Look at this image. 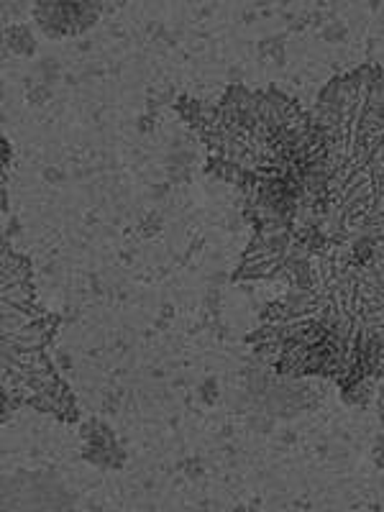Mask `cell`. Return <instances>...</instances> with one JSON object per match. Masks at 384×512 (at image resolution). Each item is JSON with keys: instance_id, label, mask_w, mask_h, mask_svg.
Here are the masks:
<instances>
[{"instance_id": "obj_1", "label": "cell", "mask_w": 384, "mask_h": 512, "mask_svg": "<svg viewBox=\"0 0 384 512\" xmlns=\"http://www.w3.org/2000/svg\"><path fill=\"white\" fill-rule=\"evenodd\" d=\"M98 11L95 3H39L34 8V18L49 36H70L93 26Z\"/></svg>"}, {"instance_id": "obj_2", "label": "cell", "mask_w": 384, "mask_h": 512, "mask_svg": "<svg viewBox=\"0 0 384 512\" xmlns=\"http://www.w3.org/2000/svg\"><path fill=\"white\" fill-rule=\"evenodd\" d=\"M82 438H85V451H82V454H85V459H88L90 464L111 466V469L123 464V451L118 448V443L113 441L108 428H103V425L98 423H90L82 428Z\"/></svg>"}, {"instance_id": "obj_3", "label": "cell", "mask_w": 384, "mask_h": 512, "mask_svg": "<svg viewBox=\"0 0 384 512\" xmlns=\"http://www.w3.org/2000/svg\"><path fill=\"white\" fill-rule=\"evenodd\" d=\"M274 315H277V323H282V326H287V323H300V320H310V323H318V320L313 318V315L305 313L303 308V300H300V290H290L287 292L285 300H280V303H274ZM326 328V326H323ZM328 331V328H326ZM331 333V331H328ZM338 341V338H336ZM341 344V341H338ZM344 349V346H341ZM346 354V351H344ZM346 364H349V356H346ZM354 379H384V369H377V372H367V369H351L349 367V377L344 379L346 384L354 382ZM341 382V384H344Z\"/></svg>"}, {"instance_id": "obj_4", "label": "cell", "mask_w": 384, "mask_h": 512, "mask_svg": "<svg viewBox=\"0 0 384 512\" xmlns=\"http://www.w3.org/2000/svg\"><path fill=\"white\" fill-rule=\"evenodd\" d=\"M6 44H8V47H11L16 54H31V52H34V39H31V34L24 29V26H16V29H8Z\"/></svg>"}, {"instance_id": "obj_5", "label": "cell", "mask_w": 384, "mask_h": 512, "mask_svg": "<svg viewBox=\"0 0 384 512\" xmlns=\"http://www.w3.org/2000/svg\"><path fill=\"white\" fill-rule=\"evenodd\" d=\"M374 461H377V466H384V436H379L374 443Z\"/></svg>"}, {"instance_id": "obj_6", "label": "cell", "mask_w": 384, "mask_h": 512, "mask_svg": "<svg viewBox=\"0 0 384 512\" xmlns=\"http://www.w3.org/2000/svg\"><path fill=\"white\" fill-rule=\"evenodd\" d=\"M382 418H384V395H382Z\"/></svg>"}]
</instances>
